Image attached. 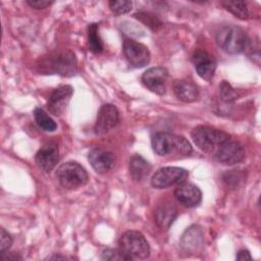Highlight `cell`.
I'll use <instances>...</instances> for the list:
<instances>
[{
  "mask_svg": "<svg viewBox=\"0 0 261 261\" xmlns=\"http://www.w3.org/2000/svg\"><path fill=\"white\" fill-rule=\"evenodd\" d=\"M36 67L43 74L71 76L77 70V61L74 53L68 49L54 50L40 57Z\"/></svg>",
  "mask_w": 261,
  "mask_h": 261,
  "instance_id": "obj_1",
  "label": "cell"
},
{
  "mask_svg": "<svg viewBox=\"0 0 261 261\" xmlns=\"http://www.w3.org/2000/svg\"><path fill=\"white\" fill-rule=\"evenodd\" d=\"M152 148L159 156L187 157L193 152L190 142L182 136L170 133H157L152 138Z\"/></svg>",
  "mask_w": 261,
  "mask_h": 261,
  "instance_id": "obj_2",
  "label": "cell"
},
{
  "mask_svg": "<svg viewBox=\"0 0 261 261\" xmlns=\"http://www.w3.org/2000/svg\"><path fill=\"white\" fill-rule=\"evenodd\" d=\"M118 249L127 257L133 259H146L150 256V246L143 233L137 230H127L118 240Z\"/></svg>",
  "mask_w": 261,
  "mask_h": 261,
  "instance_id": "obj_3",
  "label": "cell"
},
{
  "mask_svg": "<svg viewBox=\"0 0 261 261\" xmlns=\"http://www.w3.org/2000/svg\"><path fill=\"white\" fill-rule=\"evenodd\" d=\"M191 137L195 145L206 153L216 151L222 143L230 138L227 133L208 125H197L193 128Z\"/></svg>",
  "mask_w": 261,
  "mask_h": 261,
  "instance_id": "obj_4",
  "label": "cell"
},
{
  "mask_svg": "<svg viewBox=\"0 0 261 261\" xmlns=\"http://www.w3.org/2000/svg\"><path fill=\"white\" fill-rule=\"evenodd\" d=\"M249 38L246 32L236 25L221 28L216 34L217 45L226 53L239 54L246 50Z\"/></svg>",
  "mask_w": 261,
  "mask_h": 261,
  "instance_id": "obj_5",
  "label": "cell"
},
{
  "mask_svg": "<svg viewBox=\"0 0 261 261\" xmlns=\"http://www.w3.org/2000/svg\"><path fill=\"white\" fill-rule=\"evenodd\" d=\"M56 177L60 186L66 190H75L88 182L89 176L86 169L75 161H67L61 164L56 171Z\"/></svg>",
  "mask_w": 261,
  "mask_h": 261,
  "instance_id": "obj_6",
  "label": "cell"
},
{
  "mask_svg": "<svg viewBox=\"0 0 261 261\" xmlns=\"http://www.w3.org/2000/svg\"><path fill=\"white\" fill-rule=\"evenodd\" d=\"M188 176L189 172L181 167H161L153 174L151 178V185L156 189H166L170 186L179 185L186 181Z\"/></svg>",
  "mask_w": 261,
  "mask_h": 261,
  "instance_id": "obj_7",
  "label": "cell"
},
{
  "mask_svg": "<svg viewBox=\"0 0 261 261\" xmlns=\"http://www.w3.org/2000/svg\"><path fill=\"white\" fill-rule=\"evenodd\" d=\"M122 51L128 64L135 68H141L150 62L151 54L147 46L133 39L123 41Z\"/></svg>",
  "mask_w": 261,
  "mask_h": 261,
  "instance_id": "obj_8",
  "label": "cell"
},
{
  "mask_svg": "<svg viewBox=\"0 0 261 261\" xmlns=\"http://www.w3.org/2000/svg\"><path fill=\"white\" fill-rule=\"evenodd\" d=\"M119 122V111L113 104H104L98 111L94 132L102 136L113 129Z\"/></svg>",
  "mask_w": 261,
  "mask_h": 261,
  "instance_id": "obj_9",
  "label": "cell"
},
{
  "mask_svg": "<svg viewBox=\"0 0 261 261\" xmlns=\"http://www.w3.org/2000/svg\"><path fill=\"white\" fill-rule=\"evenodd\" d=\"M215 157L222 164L233 165L244 160L245 150L239 142L229 139L216 149Z\"/></svg>",
  "mask_w": 261,
  "mask_h": 261,
  "instance_id": "obj_10",
  "label": "cell"
},
{
  "mask_svg": "<svg viewBox=\"0 0 261 261\" xmlns=\"http://www.w3.org/2000/svg\"><path fill=\"white\" fill-rule=\"evenodd\" d=\"M168 79V71L161 66L151 67L147 69L142 75V82L151 92L162 96L166 92V82Z\"/></svg>",
  "mask_w": 261,
  "mask_h": 261,
  "instance_id": "obj_11",
  "label": "cell"
},
{
  "mask_svg": "<svg viewBox=\"0 0 261 261\" xmlns=\"http://www.w3.org/2000/svg\"><path fill=\"white\" fill-rule=\"evenodd\" d=\"M72 94L73 89L69 85L60 86L55 89L48 99L47 107L49 112L55 116L62 115L68 106Z\"/></svg>",
  "mask_w": 261,
  "mask_h": 261,
  "instance_id": "obj_12",
  "label": "cell"
},
{
  "mask_svg": "<svg viewBox=\"0 0 261 261\" xmlns=\"http://www.w3.org/2000/svg\"><path fill=\"white\" fill-rule=\"evenodd\" d=\"M174 197L182 206L192 208L198 206L202 201V192L194 184L181 182L174 191Z\"/></svg>",
  "mask_w": 261,
  "mask_h": 261,
  "instance_id": "obj_13",
  "label": "cell"
},
{
  "mask_svg": "<svg viewBox=\"0 0 261 261\" xmlns=\"http://www.w3.org/2000/svg\"><path fill=\"white\" fill-rule=\"evenodd\" d=\"M197 73L205 81H211L216 70V60L207 51H196L192 57Z\"/></svg>",
  "mask_w": 261,
  "mask_h": 261,
  "instance_id": "obj_14",
  "label": "cell"
},
{
  "mask_svg": "<svg viewBox=\"0 0 261 261\" xmlns=\"http://www.w3.org/2000/svg\"><path fill=\"white\" fill-rule=\"evenodd\" d=\"M204 243L203 230L199 225H192L185 230L180 239V247L187 254L198 253Z\"/></svg>",
  "mask_w": 261,
  "mask_h": 261,
  "instance_id": "obj_15",
  "label": "cell"
},
{
  "mask_svg": "<svg viewBox=\"0 0 261 261\" xmlns=\"http://www.w3.org/2000/svg\"><path fill=\"white\" fill-rule=\"evenodd\" d=\"M89 161L92 167L98 173H105L108 172L115 163L114 154L110 151L101 149V148H94L89 153Z\"/></svg>",
  "mask_w": 261,
  "mask_h": 261,
  "instance_id": "obj_16",
  "label": "cell"
},
{
  "mask_svg": "<svg viewBox=\"0 0 261 261\" xmlns=\"http://www.w3.org/2000/svg\"><path fill=\"white\" fill-rule=\"evenodd\" d=\"M35 159L41 169L46 172L51 171L59 160V151L57 145L54 143L45 144L37 152Z\"/></svg>",
  "mask_w": 261,
  "mask_h": 261,
  "instance_id": "obj_17",
  "label": "cell"
},
{
  "mask_svg": "<svg viewBox=\"0 0 261 261\" xmlns=\"http://www.w3.org/2000/svg\"><path fill=\"white\" fill-rule=\"evenodd\" d=\"M174 95L182 102H194L200 96L199 88L196 84L188 80H178L173 84Z\"/></svg>",
  "mask_w": 261,
  "mask_h": 261,
  "instance_id": "obj_18",
  "label": "cell"
},
{
  "mask_svg": "<svg viewBox=\"0 0 261 261\" xmlns=\"http://www.w3.org/2000/svg\"><path fill=\"white\" fill-rule=\"evenodd\" d=\"M128 169H129V174L134 180L142 181L149 175V173L151 172L152 166L141 155H134L129 159Z\"/></svg>",
  "mask_w": 261,
  "mask_h": 261,
  "instance_id": "obj_19",
  "label": "cell"
},
{
  "mask_svg": "<svg viewBox=\"0 0 261 261\" xmlns=\"http://www.w3.org/2000/svg\"><path fill=\"white\" fill-rule=\"evenodd\" d=\"M177 216L175 207L171 204H162L155 211V220L159 227L167 229Z\"/></svg>",
  "mask_w": 261,
  "mask_h": 261,
  "instance_id": "obj_20",
  "label": "cell"
},
{
  "mask_svg": "<svg viewBox=\"0 0 261 261\" xmlns=\"http://www.w3.org/2000/svg\"><path fill=\"white\" fill-rule=\"evenodd\" d=\"M221 5L238 18L248 19L252 17L251 6L247 1H223Z\"/></svg>",
  "mask_w": 261,
  "mask_h": 261,
  "instance_id": "obj_21",
  "label": "cell"
},
{
  "mask_svg": "<svg viewBox=\"0 0 261 261\" xmlns=\"http://www.w3.org/2000/svg\"><path fill=\"white\" fill-rule=\"evenodd\" d=\"M88 42H89V49L95 53L99 54L103 51V42L99 35V24L98 23H91L88 27Z\"/></svg>",
  "mask_w": 261,
  "mask_h": 261,
  "instance_id": "obj_22",
  "label": "cell"
},
{
  "mask_svg": "<svg viewBox=\"0 0 261 261\" xmlns=\"http://www.w3.org/2000/svg\"><path fill=\"white\" fill-rule=\"evenodd\" d=\"M34 118L38 126L45 132H54L57 128L56 122L45 112L44 109L40 107L35 108Z\"/></svg>",
  "mask_w": 261,
  "mask_h": 261,
  "instance_id": "obj_23",
  "label": "cell"
},
{
  "mask_svg": "<svg viewBox=\"0 0 261 261\" xmlns=\"http://www.w3.org/2000/svg\"><path fill=\"white\" fill-rule=\"evenodd\" d=\"M219 98L223 103L230 104L239 98V93L228 82L222 81L219 85Z\"/></svg>",
  "mask_w": 261,
  "mask_h": 261,
  "instance_id": "obj_24",
  "label": "cell"
},
{
  "mask_svg": "<svg viewBox=\"0 0 261 261\" xmlns=\"http://www.w3.org/2000/svg\"><path fill=\"white\" fill-rule=\"evenodd\" d=\"M222 180L229 189H237L245 180V173L242 170H229L223 173Z\"/></svg>",
  "mask_w": 261,
  "mask_h": 261,
  "instance_id": "obj_25",
  "label": "cell"
},
{
  "mask_svg": "<svg viewBox=\"0 0 261 261\" xmlns=\"http://www.w3.org/2000/svg\"><path fill=\"white\" fill-rule=\"evenodd\" d=\"M134 17L137 18L138 20H140L141 22H143L145 25H147L148 28H150L154 32L158 31L162 27L161 20L156 15H154L152 13H149V12L140 11V12L135 13Z\"/></svg>",
  "mask_w": 261,
  "mask_h": 261,
  "instance_id": "obj_26",
  "label": "cell"
},
{
  "mask_svg": "<svg viewBox=\"0 0 261 261\" xmlns=\"http://www.w3.org/2000/svg\"><path fill=\"white\" fill-rule=\"evenodd\" d=\"M109 7L115 14H124L132 10L133 3L125 0H111L109 1Z\"/></svg>",
  "mask_w": 261,
  "mask_h": 261,
  "instance_id": "obj_27",
  "label": "cell"
},
{
  "mask_svg": "<svg viewBox=\"0 0 261 261\" xmlns=\"http://www.w3.org/2000/svg\"><path fill=\"white\" fill-rule=\"evenodd\" d=\"M101 259L110 261H128L127 257L124 256L119 249H105L101 254Z\"/></svg>",
  "mask_w": 261,
  "mask_h": 261,
  "instance_id": "obj_28",
  "label": "cell"
},
{
  "mask_svg": "<svg viewBox=\"0 0 261 261\" xmlns=\"http://www.w3.org/2000/svg\"><path fill=\"white\" fill-rule=\"evenodd\" d=\"M12 237L4 228L0 229V252L5 253L12 245Z\"/></svg>",
  "mask_w": 261,
  "mask_h": 261,
  "instance_id": "obj_29",
  "label": "cell"
},
{
  "mask_svg": "<svg viewBox=\"0 0 261 261\" xmlns=\"http://www.w3.org/2000/svg\"><path fill=\"white\" fill-rule=\"evenodd\" d=\"M27 3L31 7H34L36 9H44V8H47L50 5H52L53 1H45V0H35V1H32V0H28Z\"/></svg>",
  "mask_w": 261,
  "mask_h": 261,
  "instance_id": "obj_30",
  "label": "cell"
},
{
  "mask_svg": "<svg viewBox=\"0 0 261 261\" xmlns=\"http://www.w3.org/2000/svg\"><path fill=\"white\" fill-rule=\"evenodd\" d=\"M238 260H252V256L250 255V252L248 250H240L237 255Z\"/></svg>",
  "mask_w": 261,
  "mask_h": 261,
  "instance_id": "obj_31",
  "label": "cell"
}]
</instances>
